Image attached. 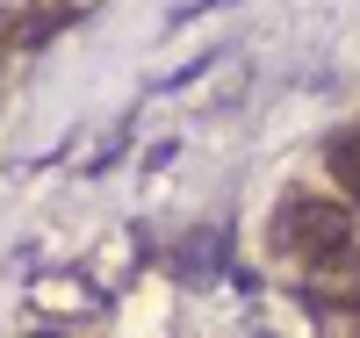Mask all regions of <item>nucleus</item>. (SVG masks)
<instances>
[{"instance_id": "f03ea898", "label": "nucleus", "mask_w": 360, "mask_h": 338, "mask_svg": "<svg viewBox=\"0 0 360 338\" xmlns=\"http://www.w3.org/2000/svg\"><path fill=\"white\" fill-rule=\"evenodd\" d=\"M332 173L346 180V188H360V144H339L332 151Z\"/></svg>"}, {"instance_id": "f257e3e1", "label": "nucleus", "mask_w": 360, "mask_h": 338, "mask_svg": "<svg viewBox=\"0 0 360 338\" xmlns=\"http://www.w3.org/2000/svg\"><path fill=\"white\" fill-rule=\"evenodd\" d=\"M274 245H288V252H332V245H346V209L295 195L274 216Z\"/></svg>"}]
</instances>
